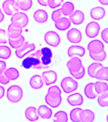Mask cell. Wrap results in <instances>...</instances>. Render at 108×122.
Returning <instances> with one entry per match:
<instances>
[{
  "mask_svg": "<svg viewBox=\"0 0 108 122\" xmlns=\"http://www.w3.org/2000/svg\"><path fill=\"white\" fill-rule=\"evenodd\" d=\"M53 52L49 48L45 46L25 58L22 66L25 69H45L49 68L52 62Z\"/></svg>",
  "mask_w": 108,
  "mask_h": 122,
  "instance_id": "1",
  "label": "cell"
},
{
  "mask_svg": "<svg viewBox=\"0 0 108 122\" xmlns=\"http://www.w3.org/2000/svg\"><path fill=\"white\" fill-rule=\"evenodd\" d=\"M61 91L58 86H50L47 90V92L45 95V102L49 106L53 108H56L60 106L62 98Z\"/></svg>",
  "mask_w": 108,
  "mask_h": 122,
  "instance_id": "2",
  "label": "cell"
},
{
  "mask_svg": "<svg viewBox=\"0 0 108 122\" xmlns=\"http://www.w3.org/2000/svg\"><path fill=\"white\" fill-rule=\"evenodd\" d=\"M23 96V91L21 86L13 85L8 87L6 92V98L9 102L13 104L19 102Z\"/></svg>",
  "mask_w": 108,
  "mask_h": 122,
  "instance_id": "3",
  "label": "cell"
},
{
  "mask_svg": "<svg viewBox=\"0 0 108 122\" xmlns=\"http://www.w3.org/2000/svg\"><path fill=\"white\" fill-rule=\"evenodd\" d=\"M60 85L64 93H70L76 90L78 86V83L72 77L66 76L61 80Z\"/></svg>",
  "mask_w": 108,
  "mask_h": 122,
  "instance_id": "4",
  "label": "cell"
},
{
  "mask_svg": "<svg viewBox=\"0 0 108 122\" xmlns=\"http://www.w3.org/2000/svg\"><path fill=\"white\" fill-rule=\"evenodd\" d=\"M29 19L28 17L23 12H17L11 16V23L20 28L23 29L28 25Z\"/></svg>",
  "mask_w": 108,
  "mask_h": 122,
  "instance_id": "5",
  "label": "cell"
},
{
  "mask_svg": "<svg viewBox=\"0 0 108 122\" xmlns=\"http://www.w3.org/2000/svg\"><path fill=\"white\" fill-rule=\"evenodd\" d=\"M44 40L47 45L52 47H57L61 42L59 34L53 30H49L45 32L44 36Z\"/></svg>",
  "mask_w": 108,
  "mask_h": 122,
  "instance_id": "6",
  "label": "cell"
},
{
  "mask_svg": "<svg viewBox=\"0 0 108 122\" xmlns=\"http://www.w3.org/2000/svg\"><path fill=\"white\" fill-rule=\"evenodd\" d=\"M36 49V45L34 43H30L29 42H24L19 48L15 50V55L18 59H22L25 57L28 53L34 51Z\"/></svg>",
  "mask_w": 108,
  "mask_h": 122,
  "instance_id": "7",
  "label": "cell"
},
{
  "mask_svg": "<svg viewBox=\"0 0 108 122\" xmlns=\"http://www.w3.org/2000/svg\"><path fill=\"white\" fill-rule=\"evenodd\" d=\"M100 29V25L98 23L94 21L90 22L85 26V35L87 36V38H94L98 36Z\"/></svg>",
  "mask_w": 108,
  "mask_h": 122,
  "instance_id": "8",
  "label": "cell"
},
{
  "mask_svg": "<svg viewBox=\"0 0 108 122\" xmlns=\"http://www.w3.org/2000/svg\"><path fill=\"white\" fill-rule=\"evenodd\" d=\"M2 8L8 16H12L18 12L19 10L15 0H5L2 4Z\"/></svg>",
  "mask_w": 108,
  "mask_h": 122,
  "instance_id": "9",
  "label": "cell"
},
{
  "mask_svg": "<svg viewBox=\"0 0 108 122\" xmlns=\"http://www.w3.org/2000/svg\"><path fill=\"white\" fill-rule=\"evenodd\" d=\"M66 39L71 43H78L81 42L82 34L79 29L72 28L66 32Z\"/></svg>",
  "mask_w": 108,
  "mask_h": 122,
  "instance_id": "10",
  "label": "cell"
},
{
  "mask_svg": "<svg viewBox=\"0 0 108 122\" xmlns=\"http://www.w3.org/2000/svg\"><path fill=\"white\" fill-rule=\"evenodd\" d=\"M42 78L43 80L44 83L45 85L49 86L56 83L58 79V75L54 71L49 70L47 71H44L42 73Z\"/></svg>",
  "mask_w": 108,
  "mask_h": 122,
  "instance_id": "11",
  "label": "cell"
},
{
  "mask_svg": "<svg viewBox=\"0 0 108 122\" xmlns=\"http://www.w3.org/2000/svg\"><path fill=\"white\" fill-rule=\"evenodd\" d=\"M66 101L72 106H80L83 104V97L81 93L76 92L68 95Z\"/></svg>",
  "mask_w": 108,
  "mask_h": 122,
  "instance_id": "12",
  "label": "cell"
},
{
  "mask_svg": "<svg viewBox=\"0 0 108 122\" xmlns=\"http://www.w3.org/2000/svg\"><path fill=\"white\" fill-rule=\"evenodd\" d=\"M87 47L90 53H98L104 50V45L101 41L99 40L90 41L87 45Z\"/></svg>",
  "mask_w": 108,
  "mask_h": 122,
  "instance_id": "13",
  "label": "cell"
},
{
  "mask_svg": "<svg viewBox=\"0 0 108 122\" xmlns=\"http://www.w3.org/2000/svg\"><path fill=\"white\" fill-rule=\"evenodd\" d=\"M70 20L73 24L75 25H79L81 24L85 20V14L83 11L77 10L75 11H73V13L70 15Z\"/></svg>",
  "mask_w": 108,
  "mask_h": 122,
  "instance_id": "14",
  "label": "cell"
},
{
  "mask_svg": "<svg viewBox=\"0 0 108 122\" xmlns=\"http://www.w3.org/2000/svg\"><path fill=\"white\" fill-rule=\"evenodd\" d=\"M89 14L93 20H100L105 17L106 10L102 6H95L91 8Z\"/></svg>",
  "mask_w": 108,
  "mask_h": 122,
  "instance_id": "15",
  "label": "cell"
},
{
  "mask_svg": "<svg viewBox=\"0 0 108 122\" xmlns=\"http://www.w3.org/2000/svg\"><path fill=\"white\" fill-rule=\"evenodd\" d=\"M83 66L82 62L78 57H72L70 60L66 63V67L69 71V72H75L78 70Z\"/></svg>",
  "mask_w": 108,
  "mask_h": 122,
  "instance_id": "16",
  "label": "cell"
},
{
  "mask_svg": "<svg viewBox=\"0 0 108 122\" xmlns=\"http://www.w3.org/2000/svg\"><path fill=\"white\" fill-rule=\"evenodd\" d=\"M85 54V49L83 46L79 45L70 46L67 50V55L68 57H72L75 55L79 57H83Z\"/></svg>",
  "mask_w": 108,
  "mask_h": 122,
  "instance_id": "17",
  "label": "cell"
},
{
  "mask_svg": "<svg viewBox=\"0 0 108 122\" xmlns=\"http://www.w3.org/2000/svg\"><path fill=\"white\" fill-rule=\"evenodd\" d=\"M24 115L27 120L30 122L37 121L39 118L37 108L35 106L27 107L24 111Z\"/></svg>",
  "mask_w": 108,
  "mask_h": 122,
  "instance_id": "18",
  "label": "cell"
},
{
  "mask_svg": "<svg viewBox=\"0 0 108 122\" xmlns=\"http://www.w3.org/2000/svg\"><path fill=\"white\" fill-rule=\"evenodd\" d=\"M29 85L34 90H39L42 88L44 85L42 76L39 74L33 75L29 80Z\"/></svg>",
  "mask_w": 108,
  "mask_h": 122,
  "instance_id": "19",
  "label": "cell"
},
{
  "mask_svg": "<svg viewBox=\"0 0 108 122\" xmlns=\"http://www.w3.org/2000/svg\"><path fill=\"white\" fill-rule=\"evenodd\" d=\"M71 25V22L66 17H61L54 22V26L56 29L60 31L67 30Z\"/></svg>",
  "mask_w": 108,
  "mask_h": 122,
  "instance_id": "20",
  "label": "cell"
},
{
  "mask_svg": "<svg viewBox=\"0 0 108 122\" xmlns=\"http://www.w3.org/2000/svg\"><path fill=\"white\" fill-rule=\"evenodd\" d=\"M33 18L39 24L45 23L48 20V14L44 10L38 9L33 14Z\"/></svg>",
  "mask_w": 108,
  "mask_h": 122,
  "instance_id": "21",
  "label": "cell"
},
{
  "mask_svg": "<svg viewBox=\"0 0 108 122\" xmlns=\"http://www.w3.org/2000/svg\"><path fill=\"white\" fill-rule=\"evenodd\" d=\"M95 120V114L92 111L88 109H81L80 113V122H92Z\"/></svg>",
  "mask_w": 108,
  "mask_h": 122,
  "instance_id": "22",
  "label": "cell"
},
{
  "mask_svg": "<svg viewBox=\"0 0 108 122\" xmlns=\"http://www.w3.org/2000/svg\"><path fill=\"white\" fill-rule=\"evenodd\" d=\"M37 110L39 116L42 119L49 120L52 117V115H53L52 110L45 105H40L38 107V109H37Z\"/></svg>",
  "mask_w": 108,
  "mask_h": 122,
  "instance_id": "23",
  "label": "cell"
},
{
  "mask_svg": "<svg viewBox=\"0 0 108 122\" xmlns=\"http://www.w3.org/2000/svg\"><path fill=\"white\" fill-rule=\"evenodd\" d=\"M83 93L84 95L87 98L89 99H94L96 98L97 93L94 90V83L90 82L88 83L85 85L83 89Z\"/></svg>",
  "mask_w": 108,
  "mask_h": 122,
  "instance_id": "24",
  "label": "cell"
},
{
  "mask_svg": "<svg viewBox=\"0 0 108 122\" xmlns=\"http://www.w3.org/2000/svg\"><path fill=\"white\" fill-rule=\"evenodd\" d=\"M22 34V29L16 26L12 23L8 25L7 30L8 38H13Z\"/></svg>",
  "mask_w": 108,
  "mask_h": 122,
  "instance_id": "25",
  "label": "cell"
},
{
  "mask_svg": "<svg viewBox=\"0 0 108 122\" xmlns=\"http://www.w3.org/2000/svg\"><path fill=\"white\" fill-rule=\"evenodd\" d=\"M8 41L12 48L17 49L24 43L25 38L22 34L13 38H8Z\"/></svg>",
  "mask_w": 108,
  "mask_h": 122,
  "instance_id": "26",
  "label": "cell"
},
{
  "mask_svg": "<svg viewBox=\"0 0 108 122\" xmlns=\"http://www.w3.org/2000/svg\"><path fill=\"white\" fill-rule=\"evenodd\" d=\"M103 66L102 64L99 62H93L87 67V73L90 78H95V74L100 68Z\"/></svg>",
  "mask_w": 108,
  "mask_h": 122,
  "instance_id": "27",
  "label": "cell"
},
{
  "mask_svg": "<svg viewBox=\"0 0 108 122\" xmlns=\"http://www.w3.org/2000/svg\"><path fill=\"white\" fill-rule=\"evenodd\" d=\"M94 90L97 94H101L108 92V85L107 83L104 81H98L95 83H94Z\"/></svg>",
  "mask_w": 108,
  "mask_h": 122,
  "instance_id": "28",
  "label": "cell"
},
{
  "mask_svg": "<svg viewBox=\"0 0 108 122\" xmlns=\"http://www.w3.org/2000/svg\"><path fill=\"white\" fill-rule=\"evenodd\" d=\"M16 3L18 9L22 11H28L32 8L33 1L32 0H17Z\"/></svg>",
  "mask_w": 108,
  "mask_h": 122,
  "instance_id": "29",
  "label": "cell"
},
{
  "mask_svg": "<svg viewBox=\"0 0 108 122\" xmlns=\"http://www.w3.org/2000/svg\"><path fill=\"white\" fill-rule=\"evenodd\" d=\"M75 9V6L72 2L66 1L63 4L61 8L63 14L64 16H70Z\"/></svg>",
  "mask_w": 108,
  "mask_h": 122,
  "instance_id": "30",
  "label": "cell"
},
{
  "mask_svg": "<svg viewBox=\"0 0 108 122\" xmlns=\"http://www.w3.org/2000/svg\"><path fill=\"white\" fill-rule=\"evenodd\" d=\"M95 78L99 80H102L107 81L108 80V67L106 66H102L96 72Z\"/></svg>",
  "mask_w": 108,
  "mask_h": 122,
  "instance_id": "31",
  "label": "cell"
},
{
  "mask_svg": "<svg viewBox=\"0 0 108 122\" xmlns=\"http://www.w3.org/2000/svg\"><path fill=\"white\" fill-rule=\"evenodd\" d=\"M4 72H5L6 76H7V78L9 79V81L17 80L20 76L18 71L14 67H9V68L5 69Z\"/></svg>",
  "mask_w": 108,
  "mask_h": 122,
  "instance_id": "32",
  "label": "cell"
},
{
  "mask_svg": "<svg viewBox=\"0 0 108 122\" xmlns=\"http://www.w3.org/2000/svg\"><path fill=\"white\" fill-rule=\"evenodd\" d=\"M68 115L64 111H58L54 115L53 122H68Z\"/></svg>",
  "mask_w": 108,
  "mask_h": 122,
  "instance_id": "33",
  "label": "cell"
},
{
  "mask_svg": "<svg viewBox=\"0 0 108 122\" xmlns=\"http://www.w3.org/2000/svg\"><path fill=\"white\" fill-rule=\"evenodd\" d=\"M89 56L91 59L97 62H102L104 61L106 59V52L104 50L98 52V53H90L89 52Z\"/></svg>",
  "mask_w": 108,
  "mask_h": 122,
  "instance_id": "34",
  "label": "cell"
},
{
  "mask_svg": "<svg viewBox=\"0 0 108 122\" xmlns=\"http://www.w3.org/2000/svg\"><path fill=\"white\" fill-rule=\"evenodd\" d=\"M97 103L102 107H107L108 106V93L106 92L105 93H101L98 96L97 99Z\"/></svg>",
  "mask_w": 108,
  "mask_h": 122,
  "instance_id": "35",
  "label": "cell"
},
{
  "mask_svg": "<svg viewBox=\"0 0 108 122\" xmlns=\"http://www.w3.org/2000/svg\"><path fill=\"white\" fill-rule=\"evenodd\" d=\"M11 51L8 46H0V59H8L11 57Z\"/></svg>",
  "mask_w": 108,
  "mask_h": 122,
  "instance_id": "36",
  "label": "cell"
},
{
  "mask_svg": "<svg viewBox=\"0 0 108 122\" xmlns=\"http://www.w3.org/2000/svg\"><path fill=\"white\" fill-rule=\"evenodd\" d=\"M82 109L80 107L73 108L70 111V118L71 121L75 122H80V113Z\"/></svg>",
  "mask_w": 108,
  "mask_h": 122,
  "instance_id": "37",
  "label": "cell"
},
{
  "mask_svg": "<svg viewBox=\"0 0 108 122\" xmlns=\"http://www.w3.org/2000/svg\"><path fill=\"white\" fill-rule=\"evenodd\" d=\"M70 73L74 78H75L76 80H80L81 78H83V76H85V67H84L83 66H82L78 70L76 71L75 72H71Z\"/></svg>",
  "mask_w": 108,
  "mask_h": 122,
  "instance_id": "38",
  "label": "cell"
},
{
  "mask_svg": "<svg viewBox=\"0 0 108 122\" xmlns=\"http://www.w3.org/2000/svg\"><path fill=\"white\" fill-rule=\"evenodd\" d=\"M63 0H48L47 6L51 9H54L61 5Z\"/></svg>",
  "mask_w": 108,
  "mask_h": 122,
  "instance_id": "39",
  "label": "cell"
},
{
  "mask_svg": "<svg viewBox=\"0 0 108 122\" xmlns=\"http://www.w3.org/2000/svg\"><path fill=\"white\" fill-rule=\"evenodd\" d=\"M63 15V14L61 8L60 9L56 10H54L51 13V20L53 22H55L58 19H59L61 17H62Z\"/></svg>",
  "mask_w": 108,
  "mask_h": 122,
  "instance_id": "40",
  "label": "cell"
},
{
  "mask_svg": "<svg viewBox=\"0 0 108 122\" xmlns=\"http://www.w3.org/2000/svg\"><path fill=\"white\" fill-rule=\"evenodd\" d=\"M8 41V36L6 30L0 29V44L6 43Z\"/></svg>",
  "mask_w": 108,
  "mask_h": 122,
  "instance_id": "41",
  "label": "cell"
},
{
  "mask_svg": "<svg viewBox=\"0 0 108 122\" xmlns=\"http://www.w3.org/2000/svg\"><path fill=\"white\" fill-rule=\"evenodd\" d=\"M4 71H5V69L0 72V83L4 85H6L9 83V80L7 78V76H6Z\"/></svg>",
  "mask_w": 108,
  "mask_h": 122,
  "instance_id": "42",
  "label": "cell"
},
{
  "mask_svg": "<svg viewBox=\"0 0 108 122\" xmlns=\"http://www.w3.org/2000/svg\"><path fill=\"white\" fill-rule=\"evenodd\" d=\"M102 40L104 41L106 44L108 43V29L105 28L102 30L100 34Z\"/></svg>",
  "mask_w": 108,
  "mask_h": 122,
  "instance_id": "43",
  "label": "cell"
},
{
  "mask_svg": "<svg viewBox=\"0 0 108 122\" xmlns=\"http://www.w3.org/2000/svg\"><path fill=\"white\" fill-rule=\"evenodd\" d=\"M6 64L5 62L0 61V72L6 69Z\"/></svg>",
  "mask_w": 108,
  "mask_h": 122,
  "instance_id": "44",
  "label": "cell"
},
{
  "mask_svg": "<svg viewBox=\"0 0 108 122\" xmlns=\"http://www.w3.org/2000/svg\"><path fill=\"white\" fill-rule=\"evenodd\" d=\"M37 3L39 4L40 6H47V1L48 0H37Z\"/></svg>",
  "mask_w": 108,
  "mask_h": 122,
  "instance_id": "45",
  "label": "cell"
},
{
  "mask_svg": "<svg viewBox=\"0 0 108 122\" xmlns=\"http://www.w3.org/2000/svg\"><path fill=\"white\" fill-rule=\"evenodd\" d=\"M4 93H5V90L3 86L0 85V99H1L4 95Z\"/></svg>",
  "mask_w": 108,
  "mask_h": 122,
  "instance_id": "46",
  "label": "cell"
},
{
  "mask_svg": "<svg viewBox=\"0 0 108 122\" xmlns=\"http://www.w3.org/2000/svg\"><path fill=\"white\" fill-rule=\"evenodd\" d=\"M99 3L102 5L104 6H108V0H97Z\"/></svg>",
  "mask_w": 108,
  "mask_h": 122,
  "instance_id": "47",
  "label": "cell"
},
{
  "mask_svg": "<svg viewBox=\"0 0 108 122\" xmlns=\"http://www.w3.org/2000/svg\"><path fill=\"white\" fill-rule=\"evenodd\" d=\"M4 19V15L3 13L2 12V10L0 8V23H1Z\"/></svg>",
  "mask_w": 108,
  "mask_h": 122,
  "instance_id": "48",
  "label": "cell"
},
{
  "mask_svg": "<svg viewBox=\"0 0 108 122\" xmlns=\"http://www.w3.org/2000/svg\"><path fill=\"white\" fill-rule=\"evenodd\" d=\"M0 1H1V0H0Z\"/></svg>",
  "mask_w": 108,
  "mask_h": 122,
  "instance_id": "49",
  "label": "cell"
}]
</instances>
